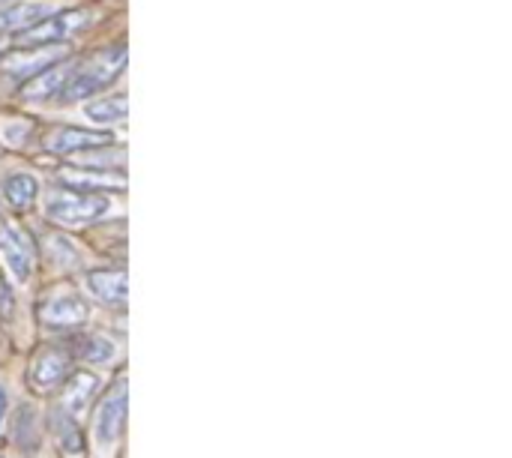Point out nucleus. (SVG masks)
Listing matches in <instances>:
<instances>
[{
	"label": "nucleus",
	"instance_id": "nucleus-12",
	"mask_svg": "<svg viewBox=\"0 0 512 458\" xmlns=\"http://www.w3.org/2000/svg\"><path fill=\"white\" fill-rule=\"evenodd\" d=\"M87 288L105 306H123L126 291H129L126 270H93V273H87Z\"/></svg>",
	"mask_w": 512,
	"mask_h": 458
},
{
	"label": "nucleus",
	"instance_id": "nucleus-23",
	"mask_svg": "<svg viewBox=\"0 0 512 458\" xmlns=\"http://www.w3.org/2000/svg\"><path fill=\"white\" fill-rule=\"evenodd\" d=\"M0 3H15V0H0Z\"/></svg>",
	"mask_w": 512,
	"mask_h": 458
},
{
	"label": "nucleus",
	"instance_id": "nucleus-10",
	"mask_svg": "<svg viewBox=\"0 0 512 458\" xmlns=\"http://www.w3.org/2000/svg\"><path fill=\"white\" fill-rule=\"evenodd\" d=\"M111 135L108 132H96V129H81V126H66L60 132H54L48 138V150L51 153H90L96 147H108Z\"/></svg>",
	"mask_w": 512,
	"mask_h": 458
},
{
	"label": "nucleus",
	"instance_id": "nucleus-15",
	"mask_svg": "<svg viewBox=\"0 0 512 458\" xmlns=\"http://www.w3.org/2000/svg\"><path fill=\"white\" fill-rule=\"evenodd\" d=\"M96 390H99V378L96 375H90V372L69 375L66 384H63V402H60V408L66 414L78 417L90 405V399L96 396Z\"/></svg>",
	"mask_w": 512,
	"mask_h": 458
},
{
	"label": "nucleus",
	"instance_id": "nucleus-13",
	"mask_svg": "<svg viewBox=\"0 0 512 458\" xmlns=\"http://www.w3.org/2000/svg\"><path fill=\"white\" fill-rule=\"evenodd\" d=\"M51 432L57 441V450L63 458H84V435L78 429V420L66 414L63 408L51 411Z\"/></svg>",
	"mask_w": 512,
	"mask_h": 458
},
{
	"label": "nucleus",
	"instance_id": "nucleus-5",
	"mask_svg": "<svg viewBox=\"0 0 512 458\" xmlns=\"http://www.w3.org/2000/svg\"><path fill=\"white\" fill-rule=\"evenodd\" d=\"M72 375V357L63 348H42L30 363V387L36 393H51Z\"/></svg>",
	"mask_w": 512,
	"mask_h": 458
},
{
	"label": "nucleus",
	"instance_id": "nucleus-3",
	"mask_svg": "<svg viewBox=\"0 0 512 458\" xmlns=\"http://www.w3.org/2000/svg\"><path fill=\"white\" fill-rule=\"evenodd\" d=\"M90 21L87 9H66V12H51L48 18L36 21L33 27L12 33L15 48H45V45H63L66 36H72L78 27Z\"/></svg>",
	"mask_w": 512,
	"mask_h": 458
},
{
	"label": "nucleus",
	"instance_id": "nucleus-4",
	"mask_svg": "<svg viewBox=\"0 0 512 458\" xmlns=\"http://www.w3.org/2000/svg\"><path fill=\"white\" fill-rule=\"evenodd\" d=\"M126 408H129V390H126V381L117 378L99 408H96V441L99 444H114L120 435H123V426H126Z\"/></svg>",
	"mask_w": 512,
	"mask_h": 458
},
{
	"label": "nucleus",
	"instance_id": "nucleus-7",
	"mask_svg": "<svg viewBox=\"0 0 512 458\" xmlns=\"http://www.w3.org/2000/svg\"><path fill=\"white\" fill-rule=\"evenodd\" d=\"M66 45H45V48H18L12 54H6V72L15 75V78H24L30 81L33 75L57 66L60 60H66Z\"/></svg>",
	"mask_w": 512,
	"mask_h": 458
},
{
	"label": "nucleus",
	"instance_id": "nucleus-2",
	"mask_svg": "<svg viewBox=\"0 0 512 458\" xmlns=\"http://www.w3.org/2000/svg\"><path fill=\"white\" fill-rule=\"evenodd\" d=\"M111 210V201L105 195H90V192H75V189H54L45 201V213L57 225H90L105 219Z\"/></svg>",
	"mask_w": 512,
	"mask_h": 458
},
{
	"label": "nucleus",
	"instance_id": "nucleus-16",
	"mask_svg": "<svg viewBox=\"0 0 512 458\" xmlns=\"http://www.w3.org/2000/svg\"><path fill=\"white\" fill-rule=\"evenodd\" d=\"M72 351H75V357L78 360H84V363H90V366H105V363H111L114 360V354H117V348H114V342L108 339V336H102V333H75L72 336Z\"/></svg>",
	"mask_w": 512,
	"mask_h": 458
},
{
	"label": "nucleus",
	"instance_id": "nucleus-18",
	"mask_svg": "<svg viewBox=\"0 0 512 458\" xmlns=\"http://www.w3.org/2000/svg\"><path fill=\"white\" fill-rule=\"evenodd\" d=\"M39 195V180L27 171H18V174H9L3 180V198L12 210H27Z\"/></svg>",
	"mask_w": 512,
	"mask_h": 458
},
{
	"label": "nucleus",
	"instance_id": "nucleus-8",
	"mask_svg": "<svg viewBox=\"0 0 512 458\" xmlns=\"http://www.w3.org/2000/svg\"><path fill=\"white\" fill-rule=\"evenodd\" d=\"M39 318L48 330H78L90 318V306L81 297L66 294V297H57L48 306H42Z\"/></svg>",
	"mask_w": 512,
	"mask_h": 458
},
{
	"label": "nucleus",
	"instance_id": "nucleus-1",
	"mask_svg": "<svg viewBox=\"0 0 512 458\" xmlns=\"http://www.w3.org/2000/svg\"><path fill=\"white\" fill-rule=\"evenodd\" d=\"M126 57H129V48H126L123 42L93 51L90 57H84V60L72 69V75H69V81H66L60 99L78 102V99H90L93 93L105 90V87L123 72Z\"/></svg>",
	"mask_w": 512,
	"mask_h": 458
},
{
	"label": "nucleus",
	"instance_id": "nucleus-22",
	"mask_svg": "<svg viewBox=\"0 0 512 458\" xmlns=\"http://www.w3.org/2000/svg\"><path fill=\"white\" fill-rule=\"evenodd\" d=\"M6 408H9V393H6V387L0 384V426H3V420H6Z\"/></svg>",
	"mask_w": 512,
	"mask_h": 458
},
{
	"label": "nucleus",
	"instance_id": "nucleus-14",
	"mask_svg": "<svg viewBox=\"0 0 512 458\" xmlns=\"http://www.w3.org/2000/svg\"><path fill=\"white\" fill-rule=\"evenodd\" d=\"M9 438L12 444L24 453V456H33L42 444V435H39V414L36 408L30 405H21L15 414H12V429H9Z\"/></svg>",
	"mask_w": 512,
	"mask_h": 458
},
{
	"label": "nucleus",
	"instance_id": "nucleus-21",
	"mask_svg": "<svg viewBox=\"0 0 512 458\" xmlns=\"http://www.w3.org/2000/svg\"><path fill=\"white\" fill-rule=\"evenodd\" d=\"M12 318H15V294L0 273V324H9Z\"/></svg>",
	"mask_w": 512,
	"mask_h": 458
},
{
	"label": "nucleus",
	"instance_id": "nucleus-17",
	"mask_svg": "<svg viewBox=\"0 0 512 458\" xmlns=\"http://www.w3.org/2000/svg\"><path fill=\"white\" fill-rule=\"evenodd\" d=\"M72 69H75V66H72L69 60H60L57 66H51V69L33 75V78L24 84V96H27V99H48V96H57V93L66 87Z\"/></svg>",
	"mask_w": 512,
	"mask_h": 458
},
{
	"label": "nucleus",
	"instance_id": "nucleus-9",
	"mask_svg": "<svg viewBox=\"0 0 512 458\" xmlns=\"http://www.w3.org/2000/svg\"><path fill=\"white\" fill-rule=\"evenodd\" d=\"M60 183L66 189H75V192H90V195H99V192H120L126 189V177L120 171H75V168H63L60 174Z\"/></svg>",
	"mask_w": 512,
	"mask_h": 458
},
{
	"label": "nucleus",
	"instance_id": "nucleus-6",
	"mask_svg": "<svg viewBox=\"0 0 512 458\" xmlns=\"http://www.w3.org/2000/svg\"><path fill=\"white\" fill-rule=\"evenodd\" d=\"M0 252L9 267V273L24 282L33 270V240L24 228L12 222H0Z\"/></svg>",
	"mask_w": 512,
	"mask_h": 458
},
{
	"label": "nucleus",
	"instance_id": "nucleus-20",
	"mask_svg": "<svg viewBox=\"0 0 512 458\" xmlns=\"http://www.w3.org/2000/svg\"><path fill=\"white\" fill-rule=\"evenodd\" d=\"M45 246H48V255H51V264H54V267L66 270V267H75V264H78V252H75V246H72L66 237L48 234V237H45Z\"/></svg>",
	"mask_w": 512,
	"mask_h": 458
},
{
	"label": "nucleus",
	"instance_id": "nucleus-24",
	"mask_svg": "<svg viewBox=\"0 0 512 458\" xmlns=\"http://www.w3.org/2000/svg\"><path fill=\"white\" fill-rule=\"evenodd\" d=\"M0 458H3V456H0Z\"/></svg>",
	"mask_w": 512,
	"mask_h": 458
},
{
	"label": "nucleus",
	"instance_id": "nucleus-19",
	"mask_svg": "<svg viewBox=\"0 0 512 458\" xmlns=\"http://www.w3.org/2000/svg\"><path fill=\"white\" fill-rule=\"evenodd\" d=\"M126 114H129L126 96H105V99H99V102H90V105H87V117H90L93 123H105V126L120 123Z\"/></svg>",
	"mask_w": 512,
	"mask_h": 458
},
{
	"label": "nucleus",
	"instance_id": "nucleus-11",
	"mask_svg": "<svg viewBox=\"0 0 512 458\" xmlns=\"http://www.w3.org/2000/svg\"><path fill=\"white\" fill-rule=\"evenodd\" d=\"M51 12H57V9L51 3H45V0H15V3H6L0 9V30L21 33V30L33 27L36 21L48 18Z\"/></svg>",
	"mask_w": 512,
	"mask_h": 458
}]
</instances>
